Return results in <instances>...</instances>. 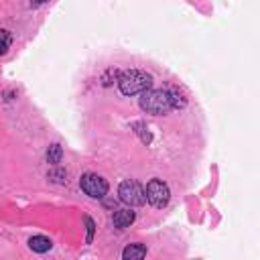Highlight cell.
<instances>
[{
	"mask_svg": "<svg viewBox=\"0 0 260 260\" xmlns=\"http://www.w3.org/2000/svg\"><path fill=\"white\" fill-rule=\"evenodd\" d=\"M140 108L152 116H163L171 112L173 106H171L169 90H146L144 94H140Z\"/></svg>",
	"mask_w": 260,
	"mask_h": 260,
	"instance_id": "1",
	"label": "cell"
},
{
	"mask_svg": "<svg viewBox=\"0 0 260 260\" xmlns=\"http://www.w3.org/2000/svg\"><path fill=\"white\" fill-rule=\"evenodd\" d=\"M152 85V75L140 69H128L118 77V88L124 96H136L144 94Z\"/></svg>",
	"mask_w": 260,
	"mask_h": 260,
	"instance_id": "2",
	"label": "cell"
},
{
	"mask_svg": "<svg viewBox=\"0 0 260 260\" xmlns=\"http://www.w3.org/2000/svg\"><path fill=\"white\" fill-rule=\"evenodd\" d=\"M118 195L120 201H124L130 207H140L146 203V195H144V187L136 181V179H126L120 183L118 187Z\"/></svg>",
	"mask_w": 260,
	"mask_h": 260,
	"instance_id": "3",
	"label": "cell"
},
{
	"mask_svg": "<svg viewBox=\"0 0 260 260\" xmlns=\"http://www.w3.org/2000/svg\"><path fill=\"white\" fill-rule=\"evenodd\" d=\"M144 195H146V201L152 205V207H165L171 199V189L165 181L161 179H150L146 183V189H144Z\"/></svg>",
	"mask_w": 260,
	"mask_h": 260,
	"instance_id": "4",
	"label": "cell"
},
{
	"mask_svg": "<svg viewBox=\"0 0 260 260\" xmlns=\"http://www.w3.org/2000/svg\"><path fill=\"white\" fill-rule=\"evenodd\" d=\"M79 187L92 199H102V197H106V193H108V181L104 179V177H100V175H96V173L81 175Z\"/></svg>",
	"mask_w": 260,
	"mask_h": 260,
	"instance_id": "5",
	"label": "cell"
},
{
	"mask_svg": "<svg viewBox=\"0 0 260 260\" xmlns=\"http://www.w3.org/2000/svg\"><path fill=\"white\" fill-rule=\"evenodd\" d=\"M134 220H136V214H134L132 210H118V212H114V216H112V224H114V228H118V230L128 228L130 224H134Z\"/></svg>",
	"mask_w": 260,
	"mask_h": 260,
	"instance_id": "6",
	"label": "cell"
},
{
	"mask_svg": "<svg viewBox=\"0 0 260 260\" xmlns=\"http://www.w3.org/2000/svg\"><path fill=\"white\" fill-rule=\"evenodd\" d=\"M144 256H146V246L140 242L128 244L122 250V260H144Z\"/></svg>",
	"mask_w": 260,
	"mask_h": 260,
	"instance_id": "7",
	"label": "cell"
},
{
	"mask_svg": "<svg viewBox=\"0 0 260 260\" xmlns=\"http://www.w3.org/2000/svg\"><path fill=\"white\" fill-rule=\"evenodd\" d=\"M29 248L33 252L43 254V252H49L51 248H53V242H51L47 236H33V238H29Z\"/></svg>",
	"mask_w": 260,
	"mask_h": 260,
	"instance_id": "8",
	"label": "cell"
},
{
	"mask_svg": "<svg viewBox=\"0 0 260 260\" xmlns=\"http://www.w3.org/2000/svg\"><path fill=\"white\" fill-rule=\"evenodd\" d=\"M61 159H63V148H61V144H51L49 148H47V163L49 165H59L61 163Z\"/></svg>",
	"mask_w": 260,
	"mask_h": 260,
	"instance_id": "9",
	"label": "cell"
},
{
	"mask_svg": "<svg viewBox=\"0 0 260 260\" xmlns=\"http://www.w3.org/2000/svg\"><path fill=\"white\" fill-rule=\"evenodd\" d=\"M11 45H13V35L7 29H0V55H7Z\"/></svg>",
	"mask_w": 260,
	"mask_h": 260,
	"instance_id": "10",
	"label": "cell"
},
{
	"mask_svg": "<svg viewBox=\"0 0 260 260\" xmlns=\"http://www.w3.org/2000/svg\"><path fill=\"white\" fill-rule=\"evenodd\" d=\"M132 128L136 130V134L140 136V140H142L144 144H150L152 136H150V132H148V128H146V124H144V122H134V124H132Z\"/></svg>",
	"mask_w": 260,
	"mask_h": 260,
	"instance_id": "11",
	"label": "cell"
},
{
	"mask_svg": "<svg viewBox=\"0 0 260 260\" xmlns=\"http://www.w3.org/2000/svg\"><path fill=\"white\" fill-rule=\"evenodd\" d=\"M169 98H171V106H173V110H177V108H185L187 100H185L177 90H169Z\"/></svg>",
	"mask_w": 260,
	"mask_h": 260,
	"instance_id": "12",
	"label": "cell"
},
{
	"mask_svg": "<svg viewBox=\"0 0 260 260\" xmlns=\"http://www.w3.org/2000/svg\"><path fill=\"white\" fill-rule=\"evenodd\" d=\"M83 222H85V228H88L85 244H92V240H94V234H96V224H94V220H92L90 216H85V218H83Z\"/></svg>",
	"mask_w": 260,
	"mask_h": 260,
	"instance_id": "13",
	"label": "cell"
},
{
	"mask_svg": "<svg viewBox=\"0 0 260 260\" xmlns=\"http://www.w3.org/2000/svg\"><path fill=\"white\" fill-rule=\"evenodd\" d=\"M49 179L63 183V181H65V173H63V171H51V173H49Z\"/></svg>",
	"mask_w": 260,
	"mask_h": 260,
	"instance_id": "14",
	"label": "cell"
}]
</instances>
